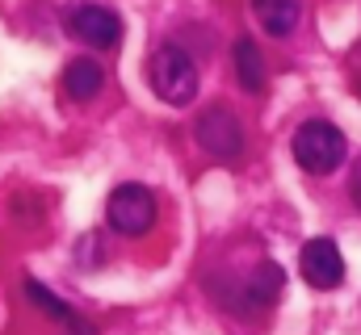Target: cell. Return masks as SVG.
Instances as JSON below:
<instances>
[{
    "instance_id": "9",
    "label": "cell",
    "mask_w": 361,
    "mask_h": 335,
    "mask_svg": "<svg viewBox=\"0 0 361 335\" xmlns=\"http://www.w3.org/2000/svg\"><path fill=\"white\" fill-rule=\"evenodd\" d=\"M231 59H235V80H240L244 92H265L269 72H265V59H261V51H257V42H252V38H240Z\"/></svg>"
},
{
    "instance_id": "2",
    "label": "cell",
    "mask_w": 361,
    "mask_h": 335,
    "mask_svg": "<svg viewBox=\"0 0 361 335\" xmlns=\"http://www.w3.org/2000/svg\"><path fill=\"white\" fill-rule=\"evenodd\" d=\"M152 88L164 105H189L193 92H197V68L193 59L180 51L177 42H164L156 55H152Z\"/></svg>"
},
{
    "instance_id": "10",
    "label": "cell",
    "mask_w": 361,
    "mask_h": 335,
    "mask_svg": "<svg viewBox=\"0 0 361 335\" xmlns=\"http://www.w3.org/2000/svg\"><path fill=\"white\" fill-rule=\"evenodd\" d=\"M101 84H105V72H101V63H92V59H76V63H68V72H63V92H68L72 101H80V105L101 92Z\"/></svg>"
},
{
    "instance_id": "3",
    "label": "cell",
    "mask_w": 361,
    "mask_h": 335,
    "mask_svg": "<svg viewBox=\"0 0 361 335\" xmlns=\"http://www.w3.org/2000/svg\"><path fill=\"white\" fill-rule=\"evenodd\" d=\"M105 222L118 235H126V239L147 235L152 222H156V197H152V189L147 184H118L109 193V201H105Z\"/></svg>"
},
{
    "instance_id": "1",
    "label": "cell",
    "mask_w": 361,
    "mask_h": 335,
    "mask_svg": "<svg viewBox=\"0 0 361 335\" xmlns=\"http://www.w3.org/2000/svg\"><path fill=\"white\" fill-rule=\"evenodd\" d=\"M290 151H294V164L302 168V172H311V176H328V172H336V168L345 164L349 143H345V134H341L332 122L311 118V122H302V126L294 130Z\"/></svg>"
},
{
    "instance_id": "7",
    "label": "cell",
    "mask_w": 361,
    "mask_h": 335,
    "mask_svg": "<svg viewBox=\"0 0 361 335\" xmlns=\"http://www.w3.org/2000/svg\"><path fill=\"white\" fill-rule=\"evenodd\" d=\"M281 289H286V272L273 260H261V268H252V277L244 285V302H248V310H269L281 298Z\"/></svg>"
},
{
    "instance_id": "12",
    "label": "cell",
    "mask_w": 361,
    "mask_h": 335,
    "mask_svg": "<svg viewBox=\"0 0 361 335\" xmlns=\"http://www.w3.org/2000/svg\"><path fill=\"white\" fill-rule=\"evenodd\" d=\"M349 193H353V206L361 210V160H357V168H353V180H349Z\"/></svg>"
},
{
    "instance_id": "13",
    "label": "cell",
    "mask_w": 361,
    "mask_h": 335,
    "mask_svg": "<svg viewBox=\"0 0 361 335\" xmlns=\"http://www.w3.org/2000/svg\"><path fill=\"white\" fill-rule=\"evenodd\" d=\"M357 96H361V80H357Z\"/></svg>"
},
{
    "instance_id": "4",
    "label": "cell",
    "mask_w": 361,
    "mask_h": 335,
    "mask_svg": "<svg viewBox=\"0 0 361 335\" xmlns=\"http://www.w3.org/2000/svg\"><path fill=\"white\" fill-rule=\"evenodd\" d=\"M68 34L92 51H114L122 42V21L105 4H76L68 8Z\"/></svg>"
},
{
    "instance_id": "6",
    "label": "cell",
    "mask_w": 361,
    "mask_h": 335,
    "mask_svg": "<svg viewBox=\"0 0 361 335\" xmlns=\"http://www.w3.org/2000/svg\"><path fill=\"white\" fill-rule=\"evenodd\" d=\"M298 268H302V281L315 289H336L345 281V255L332 239H307L302 255H298Z\"/></svg>"
},
{
    "instance_id": "11",
    "label": "cell",
    "mask_w": 361,
    "mask_h": 335,
    "mask_svg": "<svg viewBox=\"0 0 361 335\" xmlns=\"http://www.w3.org/2000/svg\"><path fill=\"white\" fill-rule=\"evenodd\" d=\"M25 293H30V298H34V302H38L42 310H51V315H55V319H59V323H63V327H68L72 335H89V327L80 323V315H76V310H72L68 302L51 298V293H47L42 285H38V281H25Z\"/></svg>"
},
{
    "instance_id": "8",
    "label": "cell",
    "mask_w": 361,
    "mask_h": 335,
    "mask_svg": "<svg viewBox=\"0 0 361 335\" xmlns=\"http://www.w3.org/2000/svg\"><path fill=\"white\" fill-rule=\"evenodd\" d=\"M252 13L265 34L286 38V34H294V25L302 17V0H252Z\"/></svg>"
},
{
    "instance_id": "5",
    "label": "cell",
    "mask_w": 361,
    "mask_h": 335,
    "mask_svg": "<svg viewBox=\"0 0 361 335\" xmlns=\"http://www.w3.org/2000/svg\"><path fill=\"white\" fill-rule=\"evenodd\" d=\"M193 134H197L202 151L214 156V160H240V156H244V130H240L235 113L223 109V105L206 109V113L197 118V130H193Z\"/></svg>"
}]
</instances>
